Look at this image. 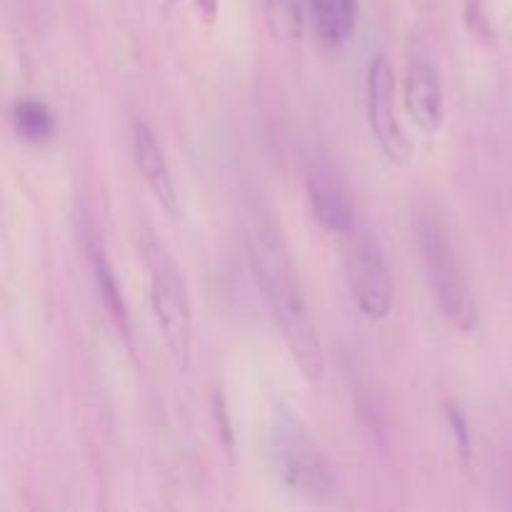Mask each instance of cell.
<instances>
[{
  "label": "cell",
  "mask_w": 512,
  "mask_h": 512,
  "mask_svg": "<svg viewBox=\"0 0 512 512\" xmlns=\"http://www.w3.org/2000/svg\"><path fill=\"white\" fill-rule=\"evenodd\" d=\"M403 105L423 133L435 135L445 123V93L438 70L425 55H415L405 68Z\"/></svg>",
  "instance_id": "cell-7"
},
{
  "label": "cell",
  "mask_w": 512,
  "mask_h": 512,
  "mask_svg": "<svg viewBox=\"0 0 512 512\" xmlns=\"http://www.w3.org/2000/svg\"><path fill=\"white\" fill-rule=\"evenodd\" d=\"M245 255L255 288L263 295L295 368L310 385H318L325 375L323 345L278 225L270 220H255L245 235Z\"/></svg>",
  "instance_id": "cell-1"
},
{
  "label": "cell",
  "mask_w": 512,
  "mask_h": 512,
  "mask_svg": "<svg viewBox=\"0 0 512 512\" xmlns=\"http://www.w3.org/2000/svg\"><path fill=\"white\" fill-rule=\"evenodd\" d=\"M85 250H88L90 270H93V280H95V288H98L100 300H103L105 310H108L110 320L115 323L118 333L123 335L125 343L133 348V328H130L128 305H125L123 290H120V283H118V278H115L113 265H110L108 255H105L103 243H100L95 235H88Z\"/></svg>",
  "instance_id": "cell-10"
},
{
  "label": "cell",
  "mask_w": 512,
  "mask_h": 512,
  "mask_svg": "<svg viewBox=\"0 0 512 512\" xmlns=\"http://www.w3.org/2000/svg\"><path fill=\"white\" fill-rule=\"evenodd\" d=\"M415 240L425 265V278L433 290L435 308L458 333L473 335L478 330V305L448 225L438 210H420L415 215Z\"/></svg>",
  "instance_id": "cell-2"
},
{
  "label": "cell",
  "mask_w": 512,
  "mask_h": 512,
  "mask_svg": "<svg viewBox=\"0 0 512 512\" xmlns=\"http://www.w3.org/2000/svg\"><path fill=\"white\" fill-rule=\"evenodd\" d=\"M13 125L28 143H45L55 133V115L43 100L23 98L13 105Z\"/></svg>",
  "instance_id": "cell-12"
},
{
  "label": "cell",
  "mask_w": 512,
  "mask_h": 512,
  "mask_svg": "<svg viewBox=\"0 0 512 512\" xmlns=\"http://www.w3.org/2000/svg\"><path fill=\"white\" fill-rule=\"evenodd\" d=\"M213 418H215V425H218V435L223 438V443H225V450H228V455H233V448H235L233 425H230V415H228V408H225V398L220 393L213 395Z\"/></svg>",
  "instance_id": "cell-15"
},
{
  "label": "cell",
  "mask_w": 512,
  "mask_h": 512,
  "mask_svg": "<svg viewBox=\"0 0 512 512\" xmlns=\"http://www.w3.org/2000/svg\"><path fill=\"white\" fill-rule=\"evenodd\" d=\"M265 25L278 43L298 45L303 40V5L300 0H263Z\"/></svg>",
  "instance_id": "cell-13"
},
{
  "label": "cell",
  "mask_w": 512,
  "mask_h": 512,
  "mask_svg": "<svg viewBox=\"0 0 512 512\" xmlns=\"http://www.w3.org/2000/svg\"><path fill=\"white\" fill-rule=\"evenodd\" d=\"M193 5H195V13H198L205 23L208 25L215 23V18H218L220 13V0H193Z\"/></svg>",
  "instance_id": "cell-16"
},
{
  "label": "cell",
  "mask_w": 512,
  "mask_h": 512,
  "mask_svg": "<svg viewBox=\"0 0 512 512\" xmlns=\"http://www.w3.org/2000/svg\"><path fill=\"white\" fill-rule=\"evenodd\" d=\"M445 420H448V428L453 433L455 450H458V458L465 468H470V458H473V438H470V425L465 418L463 410L453 403V400H445L443 403Z\"/></svg>",
  "instance_id": "cell-14"
},
{
  "label": "cell",
  "mask_w": 512,
  "mask_h": 512,
  "mask_svg": "<svg viewBox=\"0 0 512 512\" xmlns=\"http://www.w3.org/2000/svg\"><path fill=\"white\" fill-rule=\"evenodd\" d=\"M308 193V208L318 228L335 238H353L358 233V215H355L353 200L348 198L338 180L325 173H310L305 180Z\"/></svg>",
  "instance_id": "cell-8"
},
{
  "label": "cell",
  "mask_w": 512,
  "mask_h": 512,
  "mask_svg": "<svg viewBox=\"0 0 512 512\" xmlns=\"http://www.w3.org/2000/svg\"><path fill=\"white\" fill-rule=\"evenodd\" d=\"M348 240L345 278H348L350 298L360 315L368 320H385L395 303V283L383 248L370 233H355Z\"/></svg>",
  "instance_id": "cell-5"
},
{
  "label": "cell",
  "mask_w": 512,
  "mask_h": 512,
  "mask_svg": "<svg viewBox=\"0 0 512 512\" xmlns=\"http://www.w3.org/2000/svg\"><path fill=\"white\" fill-rule=\"evenodd\" d=\"M133 158L145 185H148L153 198L160 203V208L168 215H178V190H175L168 158H165V150L160 140L155 138L153 128L145 120H135L133 123Z\"/></svg>",
  "instance_id": "cell-9"
},
{
  "label": "cell",
  "mask_w": 512,
  "mask_h": 512,
  "mask_svg": "<svg viewBox=\"0 0 512 512\" xmlns=\"http://www.w3.org/2000/svg\"><path fill=\"white\" fill-rule=\"evenodd\" d=\"M395 93H398V85H395L393 65L383 53H378L370 60L368 80H365L368 123L385 158L393 160L395 165H405L413 155V145L395 113Z\"/></svg>",
  "instance_id": "cell-6"
},
{
  "label": "cell",
  "mask_w": 512,
  "mask_h": 512,
  "mask_svg": "<svg viewBox=\"0 0 512 512\" xmlns=\"http://www.w3.org/2000/svg\"><path fill=\"white\" fill-rule=\"evenodd\" d=\"M315 28L328 45H343L358 20V0H310Z\"/></svg>",
  "instance_id": "cell-11"
},
{
  "label": "cell",
  "mask_w": 512,
  "mask_h": 512,
  "mask_svg": "<svg viewBox=\"0 0 512 512\" xmlns=\"http://www.w3.org/2000/svg\"><path fill=\"white\" fill-rule=\"evenodd\" d=\"M148 268L155 320L160 325L170 360L180 373H185L193 358V305H190L188 283L173 255L158 243L148 245Z\"/></svg>",
  "instance_id": "cell-4"
},
{
  "label": "cell",
  "mask_w": 512,
  "mask_h": 512,
  "mask_svg": "<svg viewBox=\"0 0 512 512\" xmlns=\"http://www.w3.org/2000/svg\"><path fill=\"white\" fill-rule=\"evenodd\" d=\"M270 463L278 478L295 495L313 503H325L335 495V470L303 420L280 405L268 433Z\"/></svg>",
  "instance_id": "cell-3"
}]
</instances>
